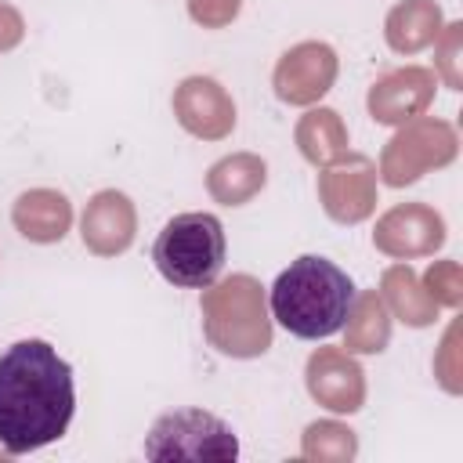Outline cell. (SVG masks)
I'll return each mask as SVG.
<instances>
[{"label":"cell","mask_w":463,"mask_h":463,"mask_svg":"<svg viewBox=\"0 0 463 463\" xmlns=\"http://www.w3.org/2000/svg\"><path fill=\"white\" fill-rule=\"evenodd\" d=\"M145 456L156 463H177V459H235L239 456V438L235 430L206 412V409H174L163 412L148 438H145Z\"/></svg>","instance_id":"cell-5"},{"label":"cell","mask_w":463,"mask_h":463,"mask_svg":"<svg viewBox=\"0 0 463 463\" xmlns=\"http://www.w3.org/2000/svg\"><path fill=\"white\" fill-rule=\"evenodd\" d=\"M456 340H459V322H452L445 329V340H441V347L434 354V376H438V383L449 394H459L463 391V369H459V347H456Z\"/></svg>","instance_id":"cell-23"},{"label":"cell","mask_w":463,"mask_h":463,"mask_svg":"<svg viewBox=\"0 0 463 463\" xmlns=\"http://www.w3.org/2000/svg\"><path fill=\"white\" fill-rule=\"evenodd\" d=\"M434 87H438L434 69H423V65L391 69L369 87V98H365L369 116L383 127H402L430 109Z\"/></svg>","instance_id":"cell-11"},{"label":"cell","mask_w":463,"mask_h":463,"mask_svg":"<svg viewBox=\"0 0 463 463\" xmlns=\"http://www.w3.org/2000/svg\"><path fill=\"white\" fill-rule=\"evenodd\" d=\"M351 304H354L351 275L329 257H315V253H304L286 271H279L268 297L271 318L300 340H326L340 333Z\"/></svg>","instance_id":"cell-2"},{"label":"cell","mask_w":463,"mask_h":463,"mask_svg":"<svg viewBox=\"0 0 463 463\" xmlns=\"http://www.w3.org/2000/svg\"><path fill=\"white\" fill-rule=\"evenodd\" d=\"M76 412L72 365L47 340H18L0 354V449L36 452L58 441Z\"/></svg>","instance_id":"cell-1"},{"label":"cell","mask_w":463,"mask_h":463,"mask_svg":"<svg viewBox=\"0 0 463 463\" xmlns=\"http://www.w3.org/2000/svg\"><path fill=\"white\" fill-rule=\"evenodd\" d=\"M344 336H347V351L351 354H380L391 340V311L383 304V297L376 289H365L362 297H354L347 322H344Z\"/></svg>","instance_id":"cell-19"},{"label":"cell","mask_w":463,"mask_h":463,"mask_svg":"<svg viewBox=\"0 0 463 463\" xmlns=\"http://www.w3.org/2000/svg\"><path fill=\"white\" fill-rule=\"evenodd\" d=\"M420 282L434 297L438 307H452L456 311L463 304V268L456 260H434Z\"/></svg>","instance_id":"cell-21"},{"label":"cell","mask_w":463,"mask_h":463,"mask_svg":"<svg viewBox=\"0 0 463 463\" xmlns=\"http://www.w3.org/2000/svg\"><path fill=\"white\" fill-rule=\"evenodd\" d=\"M304 383H307V394L329 412L351 416L365 405V373L351 358V351H340V347L311 351L304 365Z\"/></svg>","instance_id":"cell-12"},{"label":"cell","mask_w":463,"mask_h":463,"mask_svg":"<svg viewBox=\"0 0 463 463\" xmlns=\"http://www.w3.org/2000/svg\"><path fill=\"white\" fill-rule=\"evenodd\" d=\"M297 148L315 166H326V163L340 159L347 152V127H344L340 112L326 109V105L307 109L297 123Z\"/></svg>","instance_id":"cell-18"},{"label":"cell","mask_w":463,"mask_h":463,"mask_svg":"<svg viewBox=\"0 0 463 463\" xmlns=\"http://www.w3.org/2000/svg\"><path fill=\"white\" fill-rule=\"evenodd\" d=\"M11 221H14L22 239L51 246V242H61L69 235V228H72V203L58 188H29V192H22L14 199Z\"/></svg>","instance_id":"cell-14"},{"label":"cell","mask_w":463,"mask_h":463,"mask_svg":"<svg viewBox=\"0 0 463 463\" xmlns=\"http://www.w3.org/2000/svg\"><path fill=\"white\" fill-rule=\"evenodd\" d=\"M300 452L307 459H318V463H347L354 459L358 452V438L347 423H336V420H315L304 427V441H300Z\"/></svg>","instance_id":"cell-20"},{"label":"cell","mask_w":463,"mask_h":463,"mask_svg":"<svg viewBox=\"0 0 463 463\" xmlns=\"http://www.w3.org/2000/svg\"><path fill=\"white\" fill-rule=\"evenodd\" d=\"M459 51H463V25L459 22H449L441 25L438 40H434V69L441 72V80L459 90L463 87V76H459Z\"/></svg>","instance_id":"cell-22"},{"label":"cell","mask_w":463,"mask_h":463,"mask_svg":"<svg viewBox=\"0 0 463 463\" xmlns=\"http://www.w3.org/2000/svg\"><path fill=\"white\" fill-rule=\"evenodd\" d=\"M242 0H188V18L203 29H224L239 18Z\"/></svg>","instance_id":"cell-24"},{"label":"cell","mask_w":463,"mask_h":463,"mask_svg":"<svg viewBox=\"0 0 463 463\" xmlns=\"http://www.w3.org/2000/svg\"><path fill=\"white\" fill-rule=\"evenodd\" d=\"M224 253H228L224 224L206 210L170 217L152 246V260L159 275L181 289H206L210 282H217L224 268Z\"/></svg>","instance_id":"cell-4"},{"label":"cell","mask_w":463,"mask_h":463,"mask_svg":"<svg viewBox=\"0 0 463 463\" xmlns=\"http://www.w3.org/2000/svg\"><path fill=\"white\" fill-rule=\"evenodd\" d=\"M25 36V18L18 7H11L7 0H0V51H11L18 47Z\"/></svg>","instance_id":"cell-25"},{"label":"cell","mask_w":463,"mask_h":463,"mask_svg":"<svg viewBox=\"0 0 463 463\" xmlns=\"http://www.w3.org/2000/svg\"><path fill=\"white\" fill-rule=\"evenodd\" d=\"M268 184V163L257 152H232L206 170V192L221 206H242Z\"/></svg>","instance_id":"cell-15"},{"label":"cell","mask_w":463,"mask_h":463,"mask_svg":"<svg viewBox=\"0 0 463 463\" xmlns=\"http://www.w3.org/2000/svg\"><path fill=\"white\" fill-rule=\"evenodd\" d=\"M203 333L210 347L228 358H260L271 347V315L264 286L253 275H228L210 282L199 300Z\"/></svg>","instance_id":"cell-3"},{"label":"cell","mask_w":463,"mask_h":463,"mask_svg":"<svg viewBox=\"0 0 463 463\" xmlns=\"http://www.w3.org/2000/svg\"><path fill=\"white\" fill-rule=\"evenodd\" d=\"M336 72H340V58L329 43L300 40L279 58V65L271 72V87H275L279 101L307 109V105H315L318 98H326L333 90Z\"/></svg>","instance_id":"cell-8"},{"label":"cell","mask_w":463,"mask_h":463,"mask_svg":"<svg viewBox=\"0 0 463 463\" xmlns=\"http://www.w3.org/2000/svg\"><path fill=\"white\" fill-rule=\"evenodd\" d=\"M137 235V210L127 192L101 188L87 199L80 217V239L94 257H119Z\"/></svg>","instance_id":"cell-13"},{"label":"cell","mask_w":463,"mask_h":463,"mask_svg":"<svg viewBox=\"0 0 463 463\" xmlns=\"http://www.w3.org/2000/svg\"><path fill=\"white\" fill-rule=\"evenodd\" d=\"M318 203L336 224H358L376 210V163L362 152H344L318 174Z\"/></svg>","instance_id":"cell-7"},{"label":"cell","mask_w":463,"mask_h":463,"mask_svg":"<svg viewBox=\"0 0 463 463\" xmlns=\"http://www.w3.org/2000/svg\"><path fill=\"white\" fill-rule=\"evenodd\" d=\"M170 105L177 123L199 141H221L235 130V101L213 76H184Z\"/></svg>","instance_id":"cell-10"},{"label":"cell","mask_w":463,"mask_h":463,"mask_svg":"<svg viewBox=\"0 0 463 463\" xmlns=\"http://www.w3.org/2000/svg\"><path fill=\"white\" fill-rule=\"evenodd\" d=\"M441 25H445V18L434 0H402L387 11L383 36L394 54H416L438 40Z\"/></svg>","instance_id":"cell-16"},{"label":"cell","mask_w":463,"mask_h":463,"mask_svg":"<svg viewBox=\"0 0 463 463\" xmlns=\"http://www.w3.org/2000/svg\"><path fill=\"white\" fill-rule=\"evenodd\" d=\"M459 152V134L449 119L434 116H416L398 127V134L383 145L380 152V177L391 188L416 184L427 170H441L456 159Z\"/></svg>","instance_id":"cell-6"},{"label":"cell","mask_w":463,"mask_h":463,"mask_svg":"<svg viewBox=\"0 0 463 463\" xmlns=\"http://www.w3.org/2000/svg\"><path fill=\"white\" fill-rule=\"evenodd\" d=\"M373 246L394 260L430 257L445 246V217L427 203H398L376 221Z\"/></svg>","instance_id":"cell-9"},{"label":"cell","mask_w":463,"mask_h":463,"mask_svg":"<svg viewBox=\"0 0 463 463\" xmlns=\"http://www.w3.org/2000/svg\"><path fill=\"white\" fill-rule=\"evenodd\" d=\"M376 293L383 297L387 311H391L394 318H402L405 326H412V329H423V326L438 322V311H441V307L434 304V297L423 289L420 275H416L409 264H391V268L383 271Z\"/></svg>","instance_id":"cell-17"}]
</instances>
